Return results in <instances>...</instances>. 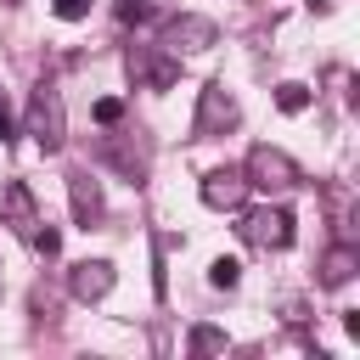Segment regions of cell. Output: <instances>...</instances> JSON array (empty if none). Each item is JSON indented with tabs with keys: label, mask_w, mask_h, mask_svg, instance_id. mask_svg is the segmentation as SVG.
Returning <instances> with one entry per match:
<instances>
[{
	"label": "cell",
	"mask_w": 360,
	"mask_h": 360,
	"mask_svg": "<svg viewBox=\"0 0 360 360\" xmlns=\"http://www.w3.org/2000/svg\"><path fill=\"white\" fill-rule=\"evenodd\" d=\"M28 135L39 141V152H56L62 141H68V107H62V90L56 84H34V96H28Z\"/></svg>",
	"instance_id": "cell-1"
},
{
	"label": "cell",
	"mask_w": 360,
	"mask_h": 360,
	"mask_svg": "<svg viewBox=\"0 0 360 360\" xmlns=\"http://www.w3.org/2000/svg\"><path fill=\"white\" fill-rule=\"evenodd\" d=\"M242 174H248V186H259V191H292V186L304 180V169H298L281 146H270V141H259V146L248 152Z\"/></svg>",
	"instance_id": "cell-2"
},
{
	"label": "cell",
	"mask_w": 360,
	"mask_h": 360,
	"mask_svg": "<svg viewBox=\"0 0 360 360\" xmlns=\"http://www.w3.org/2000/svg\"><path fill=\"white\" fill-rule=\"evenodd\" d=\"M169 56H197V51H208V45H219V28H214V17H197V11H180V17H169L163 22V39H158Z\"/></svg>",
	"instance_id": "cell-3"
},
{
	"label": "cell",
	"mask_w": 360,
	"mask_h": 360,
	"mask_svg": "<svg viewBox=\"0 0 360 360\" xmlns=\"http://www.w3.org/2000/svg\"><path fill=\"white\" fill-rule=\"evenodd\" d=\"M197 197H202L208 208H219V214H236V208L248 202V174H242V169H208L202 186H197Z\"/></svg>",
	"instance_id": "cell-4"
},
{
	"label": "cell",
	"mask_w": 360,
	"mask_h": 360,
	"mask_svg": "<svg viewBox=\"0 0 360 360\" xmlns=\"http://www.w3.org/2000/svg\"><path fill=\"white\" fill-rule=\"evenodd\" d=\"M236 231H242V242H253V248H287V242H292V214H287V208H253Z\"/></svg>",
	"instance_id": "cell-5"
},
{
	"label": "cell",
	"mask_w": 360,
	"mask_h": 360,
	"mask_svg": "<svg viewBox=\"0 0 360 360\" xmlns=\"http://www.w3.org/2000/svg\"><path fill=\"white\" fill-rule=\"evenodd\" d=\"M112 281H118V270H112L107 259H79V264L68 270V292H73L79 304H96V298H107V292H112Z\"/></svg>",
	"instance_id": "cell-6"
},
{
	"label": "cell",
	"mask_w": 360,
	"mask_h": 360,
	"mask_svg": "<svg viewBox=\"0 0 360 360\" xmlns=\"http://www.w3.org/2000/svg\"><path fill=\"white\" fill-rule=\"evenodd\" d=\"M242 112H236V96L225 84H202V101H197V135H219L231 129Z\"/></svg>",
	"instance_id": "cell-7"
},
{
	"label": "cell",
	"mask_w": 360,
	"mask_h": 360,
	"mask_svg": "<svg viewBox=\"0 0 360 360\" xmlns=\"http://www.w3.org/2000/svg\"><path fill=\"white\" fill-rule=\"evenodd\" d=\"M354 270H360V248H354V242H338V248H326V259H321V287H349Z\"/></svg>",
	"instance_id": "cell-8"
},
{
	"label": "cell",
	"mask_w": 360,
	"mask_h": 360,
	"mask_svg": "<svg viewBox=\"0 0 360 360\" xmlns=\"http://www.w3.org/2000/svg\"><path fill=\"white\" fill-rule=\"evenodd\" d=\"M68 202H73V219L79 225H96L101 219V186L90 174H68Z\"/></svg>",
	"instance_id": "cell-9"
},
{
	"label": "cell",
	"mask_w": 360,
	"mask_h": 360,
	"mask_svg": "<svg viewBox=\"0 0 360 360\" xmlns=\"http://www.w3.org/2000/svg\"><path fill=\"white\" fill-rule=\"evenodd\" d=\"M0 214H6V219H11V225H17L22 236H28L34 225H39V208H34V197H28V186H17V180H11L6 191H0Z\"/></svg>",
	"instance_id": "cell-10"
},
{
	"label": "cell",
	"mask_w": 360,
	"mask_h": 360,
	"mask_svg": "<svg viewBox=\"0 0 360 360\" xmlns=\"http://www.w3.org/2000/svg\"><path fill=\"white\" fill-rule=\"evenodd\" d=\"M236 281H242V264H236L231 253H219V259L208 264V287H219V292H231Z\"/></svg>",
	"instance_id": "cell-11"
},
{
	"label": "cell",
	"mask_w": 360,
	"mask_h": 360,
	"mask_svg": "<svg viewBox=\"0 0 360 360\" xmlns=\"http://www.w3.org/2000/svg\"><path fill=\"white\" fill-rule=\"evenodd\" d=\"M276 107H281V112H304V107H309V84H298V79L276 84Z\"/></svg>",
	"instance_id": "cell-12"
},
{
	"label": "cell",
	"mask_w": 360,
	"mask_h": 360,
	"mask_svg": "<svg viewBox=\"0 0 360 360\" xmlns=\"http://www.w3.org/2000/svg\"><path fill=\"white\" fill-rule=\"evenodd\" d=\"M129 73H141V79H146V84H158V90H163V84H174V62H135V56H129Z\"/></svg>",
	"instance_id": "cell-13"
},
{
	"label": "cell",
	"mask_w": 360,
	"mask_h": 360,
	"mask_svg": "<svg viewBox=\"0 0 360 360\" xmlns=\"http://www.w3.org/2000/svg\"><path fill=\"white\" fill-rule=\"evenodd\" d=\"M219 349H225L219 326H191V354H219Z\"/></svg>",
	"instance_id": "cell-14"
},
{
	"label": "cell",
	"mask_w": 360,
	"mask_h": 360,
	"mask_svg": "<svg viewBox=\"0 0 360 360\" xmlns=\"http://www.w3.org/2000/svg\"><path fill=\"white\" fill-rule=\"evenodd\" d=\"M28 242H34V253H45V259H51V253L62 248V236H56L51 225H34V231H28Z\"/></svg>",
	"instance_id": "cell-15"
},
{
	"label": "cell",
	"mask_w": 360,
	"mask_h": 360,
	"mask_svg": "<svg viewBox=\"0 0 360 360\" xmlns=\"http://www.w3.org/2000/svg\"><path fill=\"white\" fill-rule=\"evenodd\" d=\"M51 11L62 22H79V17H90V0H51Z\"/></svg>",
	"instance_id": "cell-16"
},
{
	"label": "cell",
	"mask_w": 360,
	"mask_h": 360,
	"mask_svg": "<svg viewBox=\"0 0 360 360\" xmlns=\"http://www.w3.org/2000/svg\"><path fill=\"white\" fill-rule=\"evenodd\" d=\"M118 118H124V101L118 96H101L96 101V124H118Z\"/></svg>",
	"instance_id": "cell-17"
},
{
	"label": "cell",
	"mask_w": 360,
	"mask_h": 360,
	"mask_svg": "<svg viewBox=\"0 0 360 360\" xmlns=\"http://www.w3.org/2000/svg\"><path fill=\"white\" fill-rule=\"evenodd\" d=\"M118 17H124V22H146V17H152V6H146V0H124V6H118Z\"/></svg>",
	"instance_id": "cell-18"
},
{
	"label": "cell",
	"mask_w": 360,
	"mask_h": 360,
	"mask_svg": "<svg viewBox=\"0 0 360 360\" xmlns=\"http://www.w3.org/2000/svg\"><path fill=\"white\" fill-rule=\"evenodd\" d=\"M0 146H11V118H6V107H0Z\"/></svg>",
	"instance_id": "cell-19"
},
{
	"label": "cell",
	"mask_w": 360,
	"mask_h": 360,
	"mask_svg": "<svg viewBox=\"0 0 360 360\" xmlns=\"http://www.w3.org/2000/svg\"><path fill=\"white\" fill-rule=\"evenodd\" d=\"M304 6H309L315 17H326V11H332V0H304Z\"/></svg>",
	"instance_id": "cell-20"
}]
</instances>
